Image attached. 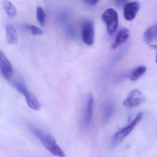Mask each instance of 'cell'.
I'll return each instance as SVG.
<instances>
[{
	"label": "cell",
	"mask_w": 157,
	"mask_h": 157,
	"mask_svg": "<svg viewBox=\"0 0 157 157\" xmlns=\"http://www.w3.org/2000/svg\"><path fill=\"white\" fill-rule=\"evenodd\" d=\"M145 101V98L141 91L135 89L129 92L123 103L127 109H132L140 106Z\"/></svg>",
	"instance_id": "5b68a950"
},
{
	"label": "cell",
	"mask_w": 157,
	"mask_h": 157,
	"mask_svg": "<svg viewBox=\"0 0 157 157\" xmlns=\"http://www.w3.org/2000/svg\"><path fill=\"white\" fill-rule=\"evenodd\" d=\"M6 38L7 42L11 45H17L18 42L17 32L12 25L7 24L6 27Z\"/></svg>",
	"instance_id": "8fae6325"
},
{
	"label": "cell",
	"mask_w": 157,
	"mask_h": 157,
	"mask_svg": "<svg viewBox=\"0 0 157 157\" xmlns=\"http://www.w3.org/2000/svg\"><path fill=\"white\" fill-rule=\"evenodd\" d=\"M101 18L107 26L108 34L113 35L116 31L119 25L118 13L113 8H109L102 14Z\"/></svg>",
	"instance_id": "277c9868"
},
{
	"label": "cell",
	"mask_w": 157,
	"mask_h": 157,
	"mask_svg": "<svg viewBox=\"0 0 157 157\" xmlns=\"http://www.w3.org/2000/svg\"><path fill=\"white\" fill-rule=\"evenodd\" d=\"M25 28L34 36H41L43 35V32L42 29L34 25H25Z\"/></svg>",
	"instance_id": "2e32d148"
},
{
	"label": "cell",
	"mask_w": 157,
	"mask_h": 157,
	"mask_svg": "<svg viewBox=\"0 0 157 157\" xmlns=\"http://www.w3.org/2000/svg\"><path fill=\"white\" fill-rule=\"evenodd\" d=\"M150 48L152 49L155 50L156 52L155 62L157 63V45H150Z\"/></svg>",
	"instance_id": "ffe728a7"
},
{
	"label": "cell",
	"mask_w": 157,
	"mask_h": 157,
	"mask_svg": "<svg viewBox=\"0 0 157 157\" xmlns=\"http://www.w3.org/2000/svg\"><path fill=\"white\" fill-rule=\"evenodd\" d=\"M140 9V5L137 2L127 3L124 6V16L127 21H131L134 19Z\"/></svg>",
	"instance_id": "9c48e42d"
},
{
	"label": "cell",
	"mask_w": 157,
	"mask_h": 157,
	"mask_svg": "<svg viewBox=\"0 0 157 157\" xmlns=\"http://www.w3.org/2000/svg\"><path fill=\"white\" fill-rule=\"evenodd\" d=\"M113 111V107L111 103H107L105 104L103 111V122L107 123L110 119Z\"/></svg>",
	"instance_id": "5bb4252c"
},
{
	"label": "cell",
	"mask_w": 157,
	"mask_h": 157,
	"mask_svg": "<svg viewBox=\"0 0 157 157\" xmlns=\"http://www.w3.org/2000/svg\"><path fill=\"white\" fill-rule=\"evenodd\" d=\"M81 35L83 42L88 46H91L94 43V24L92 21L86 20L82 23L81 27Z\"/></svg>",
	"instance_id": "8992f818"
},
{
	"label": "cell",
	"mask_w": 157,
	"mask_h": 157,
	"mask_svg": "<svg viewBox=\"0 0 157 157\" xmlns=\"http://www.w3.org/2000/svg\"><path fill=\"white\" fill-rule=\"evenodd\" d=\"M2 5L5 11L9 17L13 18L16 16L17 14L16 9L11 2L5 0L3 2Z\"/></svg>",
	"instance_id": "7c38bea8"
},
{
	"label": "cell",
	"mask_w": 157,
	"mask_h": 157,
	"mask_svg": "<svg viewBox=\"0 0 157 157\" xmlns=\"http://www.w3.org/2000/svg\"><path fill=\"white\" fill-rule=\"evenodd\" d=\"M0 70L5 79L9 80L13 73V66L2 52L0 50Z\"/></svg>",
	"instance_id": "52a82bcc"
},
{
	"label": "cell",
	"mask_w": 157,
	"mask_h": 157,
	"mask_svg": "<svg viewBox=\"0 0 157 157\" xmlns=\"http://www.w3.org/2000/svg\"><path fill=\"white\" fill-rule=\"evenodd\" d=\"M146 71L147 68L145 66H139L136 68L131 74L130 77V79L132 81H136L142 77Z\"/></svg>",
	"instance_id": "4fadbf2b"
},
{
	"label": "cell",
	"mask_w": 157,
	"mask_h": 157,
	"mask_svg": "<svg viewBox=\"0 0 157 157\" xmlns=\"http://www.w3.org/2000/svg\"><path fill=\"white\" fill-rule=\"evenodd\" d=\"M28 129L52 155L58 157H65L64 151L58 144L56 139L51 134L31 124L28 125Z\"/></svg>",
	"instance_id": "6da1fadb"
},
{
	"label": "cell",
	"mask_w": 157,
	"mask_h": 157,
	"mask_svg": "<svg viewBox=\"0 0 157 157\" xmlns=\"http://www.w3.org/2000/svg\"><path fill=\"white\" fill-rule=\"evenodd\" d=\"M86 3L90 6H94L98 3L99 0H83Z\"/></svg>",
	"instance_id": "d6986e66"
},
{
	"label": "cell",
	"mask_w": 157,
	"mask_h": 157,
	"mask_svg": "<svg viewBox=\"0 0 157 157\" xmlns=\"http://www.w3.org/2000/svg\"><path fill=\"white\" fill-rule=\"evenodd\" d=\"M12 84L17 91L25 96L27 103L30 109L36 111L40 109L41 105L38 100L28 90L24 84L17 81H13Z\"/></svg>",
	"instance_id": "3957f363"
},
{
	"label": "cell",
	"mask_w": 157,
	"mask_h": 157,
	"mask_svg": "<svg viewBox=\"0 0 157 157\" xmlns=\"http://www.w3.org/2000/svg\"><path fill=\"white\" fill-rule=\"evenodd\" d=\"M46 15L45 11L41 6H38L36 10V17L38 21L41 26L45 25Z\"/></svg>",
	"instance_id": "9a60e30c"
},
{
	"label": "cell",
	"mask_w": 157,
	"mask_h": 157,
	"mask_svg": "<svg viewBox=\"0 0 157 157\" xmlns=\"http://www.w3.org/2000/svg\"><path fill=\"white\" fill-rule=\"evenodd\" d=\"M148 29L150 30V32L152 34L153 39L157 38V25L153 26L148 28Z\"/></svg>",
	"instance_id": "e0dca14e"
},
{
	"label": "cell",
	"mask_w": 157,
	"mask_h": 157,
	"mask_svg": "<svg viewBox=\"0 0 157 157\" xmlns=\"http://www.w3.org/2000/svg\"><path fill=\"white\" fill-rule=\"evenodd\" d=\"M130 32L129 29L126 28H123L120 30L116 36V38L112 44L111 45V49L115 50L125 43L130 36Z\"/></svg>",
	"instance_id": "30bf717a"
},
{
	"label": "cell",
	"mask_w": 157,
	"mask_h": 157,
	"mask_svg": "<svg viewBox=\"0 0 157 157\" xmlns=\"http://www.w3.org/2000/svg\"><path fill=\"white\" fill-rule=\"evenodd\" d=\"M129 0H114L115 6L118 7H122Z\"/></svg>",
	"instance_id": "ac0fdd59"
},
{
	"label": "cell",
	"mask_w": 157,
	"mask_h": 157,
	"mask_svg": "<svg viewBox=\"0 0 157 157\" xmlns=\"http://www.w3.org/2000/svg\"><path fill=\"white\" fill-rule=\"evenodd\" d=\"M143 115V113H138L134 119L130 124L113 135L109 143V147L111 150L115 149L121 144L124 140L134 129L135 127L141 121Z\"/></svg>",
	"instance_id": "7a4b0ae2"
},
{
	"label": "cell",
	"mask_w": 157,
	"mask_h": 157,
	"mask_svg": "<svg viewBox=\"0 0 157 157\" xmlns=\"http://www.w3.org/2000/svg\"><path fill=\"white\" fill-rule=\"evenodd\" d=\"M93 102L94 98L93 96L91 94H89L88 97L84 118V127L87 130L90 128L92 121Z\"/></svg>",
	"instance_id": "ba28073f"
}]
</instances>
